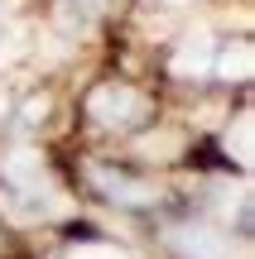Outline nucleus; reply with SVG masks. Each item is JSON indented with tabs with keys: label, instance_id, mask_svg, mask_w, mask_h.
<instances>
[{
	"label": "nucleus",
	"instance_id": "nucleus-1",
	"mask_svg": "<svg viewBox=\"0 0 255 259\" xmlns=\"http://www.w3.org/2000/svg\"><path fill=\"white\" fill-rule=\"evenodd\" d=\"M87 111H92L96 125H130L144 115V96L130 92V87H101V92H92Z\"/></svg>",
	"mask_w": 255,
	"mask_h": 259
},
{
	"label": "nucleus",
	"instance_id": "nucleus-2",
	"mask_svg": "<svg viewBox=\"0 0 255 259\" xmlns=\"http://www.w3.org/2000/svg\"><path fill=\"white\" fill-rule=\"evenodd\" d=\"M92 183L101 187L111 202H125V206H150V202H159V187H154V183H140V178L111 173V168H92Z\"/></svg>",
	"mask_w": 255,
	"mask_h": 259
},
{
	"label": "nucleus",
	"instance_id": "nucleus-3",
	"mask_svg": "<svg viewBox=\"0 0 255 259\" xmlns=\"http://www.w3.org/2000/svg\"><path fill=\"white\" fill-rule=\"evenodd\" d=\"M173 245L183 250V259H231L227 235L207 231V226H178L173 231Z\"/></svg>",
	"mask_w": 255,
	"mask_h": 259
},
{
	"label": "nucleus",
	"instance_id": "nucleus-4",
	"mask_svg": "<svg viewBox=\"0 0 255 259\" xmlns=\"http://www.w3.org/2000/svg\"><path fill=\"white\" fill-rule=\"evenodd\" d=\"M0 173H5V183L19 187V192H39V187H48L44 163H39V154H29V149L5 154V158H0Z\"/></svg>",
	"mask_w": 255,
	"mask_h": 259
},
{
	"label": "nucleus",
	"instance_id": "nucleus-5",
	"mask_svg": "<svg viewBox=\"0 0 255 259\" xmlns=\"http://www.w3.org/2000/svg\"><path fill=\"white\" fill-rule=\"evenodd\" d=\"M212 67V48L207 38H188V44L173 53V77H202Z\"/></svg>",
	"mask_w": 255,
	"mask_h": 259
},
{
	"label": "nucleus",
	"instance_id": "nucleus-6",
	"mask_svg": "<svg viewBox=\"0 0 255 259\" xmlns=\"http://www.w3.org/2000/svg\"><path fill=\"white\" fill-rule=\"evenodd\" d=\"M250 67H255V58H250V44H231L227 53H222V63H217V72L222 77H250Z\"/></svg>",
	"mask_w": 255,
	"mask_h": 259
},
{
	"label": "nucleus",
	"instance_id": "nucleus-7",
	"mask_svg": "<svg viewBox=\"0 0 255 259\" xmlns=\"http://www.w3.org/2000/svg\"><path fill=\"white\" fill-rule=\"evenodd\" d=\"M250 115H236L231 120V130H227V154L231 158H241V163H250Z\"/></svg>",
	"mask_w": 255,
	"mask_h": 259
},
{
	"label": "nucleus",
	"instance_id": "nucleus-8",
	"mask_svg": "<svg viewBox=\"0 0 255 259\" xmlns=\"http://www.w3.org/2000/svg\"><path fill=\"white\" fill-rule=\"evenodd\" d=\"M96 10H101V0H63L58 19H63V24H72V19H77V29H87L96 19Z\"/></svg>",
	"mask_w": 255,
	"mask_h": 259
},
{
	"label": "nucleus",
	"instance_id": "nucleus-9",
	"mask_svg": "<svg viewBox=\"0 0 255 259\" xmlns=\"http://www.w3.org/2000/svg\"><path fill=\"white\" fill-rule=\"evenodd\" d=\"M140 154L144 158H173V154H178V135H144L140 139Z\"/></svg>",
	"mask_w": 255,
	"mask_h": 259
},
{
	"label": "nucleus",
	"instance_id": "nucleus-10",
	"mask_svg": "<svg viewBox=\"0 0 255 259\" xmlns=\"http://www.w3.org/2000/svg\"><path fill=\"white\" fill-rule=\"evenodd\" d=\"M67 259H125V254L116 250V245H77Z\"/></svg>",
	"mask_w": 255,
	"mask_h": 259
},
{
	"label": "nucleus",
	"instance_id": "nucleus-11",
	"mask_svg": "<svg viewBox=\"0 0 255 259\" xmlns=\"http://www.w3.org/2000/svg\"><path fill=\"white\" fill-rule=\"evenodd\" d=\"M44 115H48V101H44V96H34V101L24 106V120H34V125H39Z\"/></svg>",
	"mask_w": 255,
	"mask_h": 259
},
{
	"label": "nucleus",
	"instance_id": "nucleus-12",
	"mask_svg": "<svg viewBox=\"0 0 255 259\" xmlns=\"http://www.w3.org/2000/svg\"><path fill=\"white\" fill-rule=\"evenodd\" d=\"M0 115H5V96H0Z\"/></svg>",
	"mask_w": 255,
	"mask_h": 259
}]
</instances>
